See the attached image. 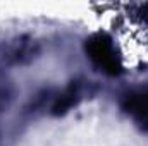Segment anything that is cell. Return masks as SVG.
Here are the masks:
<instances>
[{
  "instance_id": "obj_1",
  "label": "cell",
  "mask_w": 148,
  "mask_h": 146,
  "mask_svg": "<svg viewBox=\"0 0 148 146\" xmlns=\"http://www.w3.org/2000/svg\"><path fill=\"white\" fill-rule=\"evenodd\" d=\"M86 53L103 72L117 76L122 71L121 57H119L112 40L105 33H95L86 40Z\"/></svg>"
},
{
  "instance_id": "obj_2",
  "label": "cell",
  "mask_w": 148,
  "mask_h": 146,
  "mask_svg": "<svg viewBox=\"0 0 148 146\" xmlns=\"http://www.w3.org/2000/svg\"><path fill=\"white\" fill-rule=\"evenodd\" d=\"M122 108L131 113L141 126L148 127V91L127 95L122 103Z\"/></svg>"
},
{
  "instance_id": "obj_3",
  "label": "cell",
  "mask_w": 148,
  "mask_h": 146,
  "mask_svg": "<svg viewBox=\"0 0 148 146\" xmlns=\"http://www.w3.org/2000/svg\"><path fill=\"white\" fill-rule=\"evenodd\" d=\"M77 102H79V88H77V84H71L62 95H59V98L53 103L52 110H53L55 115H60V113H66Z\"/></svg>"
}]
</instances>
